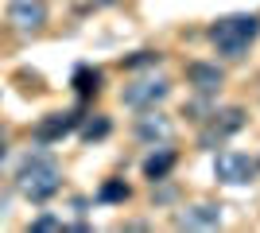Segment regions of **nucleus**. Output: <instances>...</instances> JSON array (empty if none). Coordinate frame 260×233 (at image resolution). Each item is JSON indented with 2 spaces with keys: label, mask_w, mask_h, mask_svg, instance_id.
<instances>
[{
  "label": "nucleus",
  "mask_w": 260,
  "mask_h": 233,
  "mask_svg": "<svg viewBox=\"0 0 260 233\" xmlns=\"http://www.w3.org/2000/svg\"><path fill=\"white\" fill-rule=\"evenodd\" d=\"M16 187H20L23 198H31V202L54 198L58 187H62V171L54 163V155L51 152H27L20 171H16Z\"/></svg>",
  "instance_id": "obj_1"
},
{
  "label": "nucleus",
  "mask_w": 260,
  "mask_h": 233,
  "mask_svg": "<svg viewBox=\"0 0 260 233\" xmlns=\"http://www.w3.org/2000/svg\"><path fill=\"white\" fill-rule=\"evenodd\" d=\"M256 35H260V16L241 12V16H225V20H217L214 27H210V43L217 47V55L241 58L256 43Z\"/></svg>",
  "instance_id": "obj_2"
},
{
  "label": "nucleus",
  "mask_w": 260,
  "mask_h": 233,
  "mask_svg": "<svg viewBox=\"0 0 260 233\" xmlns=\"http://www.w3.org/2000/svg\"><path fill=\"white\" fill-rule=\"evenodd\" d=\"M245 128V109L241 105H229V109L221 113H210V124L202 128V136H198V148H217L225 144L233 132H241Z\"/></svg>",
  "instance_id": "obj_3"
},
{
  "label": "nucleus",
  "mask_w": 260,
  "mask_h": 233,
  "mask_svg": "<svg viewBox=\"0 0 260 233\" xmlns=\"http://www.w3.org/2000/svg\"><path fill=\"white\" fill-rule=\"evenodd\" d=\"M214 175H217V183H225V187H245V183H252V175H256V159H249L245 152H221L214 159Z\"/></svg>",
  "instance_id": "obj_4"
},
{
  "label": "nucleus",
  "mask_w": 260,
  "mask_h": 233,
  "mask_svg": "<svg viewBox=\"0 0 260 233\" xmlns=\"http://www.w3.org/2000/svg\"><path fill=\"white\" fill-rule=\"evenodd\" d=\"M171 93V82L167 78H140L124 89V105L128 109H155L163 97Z\"/></svg>",
  "instance_id": "obj_5"
},
{
  "label": "nucleus",
  "mask_w": 260,
  "mask_h": 233,
  "mask_svg": "<svg viewBox=\"0 0 260 233\" xmlns=\"http://www.w3.org/2000/svg\"><path fill=\"white\" fill-rule=\"evenodd\" d=\"M8 23L16 31H39L47 23V4L43 0H12L8 4Z\"/></svg>",
  "instance_id": "obj_6"
},
{
  "label": "nucleus",
  "mask_w": 260,
  "mask_h": 233,
  "mask_svg": "<svg viewBox=\"0 0 260 233\" xmlns=\"http://www.w3.org/2000/svg\"><path fill=\"white\" fill-rule=\"evenodd\" d=\"M78 121H82L78 113H47L43 121L35 124V140H39V144H54V140H62L66 132H74Z\"/></svg>",
  "instance_id": "obj_7"
},
{
  "label": "nucleus",
  "mask_w": 260,
  "mask_h": 233,
  "mask_svg": "<svg viewBox=\"0 0 260 233\" xmlns=\"http://www.w3.org/2000/svg\"><path fill=\"white\" fill-rule=\"evenodd\" d=\"M186 78H190V86L198 93H217L221 82H225V70L217 66V62H190L186 66Z\"/></svg>",
  "instance_id": "obj_8"
},
{
  "label": "nucleus",
  "mask_w": 260,
  "mask_h": 233,
  "mask_svg": "<svg viewBox=\"0 0 260 233\" xmlns=\"http://www.w3.org/2000/svg\"><path fill=\"white\" fill-rule=\"evenodd\" d=\"M175 225H179V229H214V225H221V206H214V202L190 206L186 214L175 218Z\"/></svg>",
  "instance_id": "obj_9"
},
{
  "label": "nucleus",
  "mask_w": 260,
  "mask_h": 233,
  "mask_svg": "<svg viewBox=\"0 0 260 233\" xmlns=\"http://www.w3.org/2000/svg\"><path fill=\"white\" fill-rule=\"evenodd\" d=\"M136 136L148 140V144H167V136H171V121H167L163 113H144L140 121H136Z\"/></svg>",
  "instance_id": "obj_10"
},
{
  "label": "nucleus",
  "mask_w": 260,
  "mask_h": 233,
  "mask_svg": "<svg viewBox=\"0 0 260 233\" xmlns=\"http://www.w3.org/2000/svg\"><path fill=\"white\" fill-rule=\"evenodd\" d=\"M171 167H175V152L159 144L152 155H148V159H144V175L152 179V183H163V179L171 175Z\"/></svg>",
  "instance_id": "obj_11"
},
{
  "label": "nucleus",
  "mask_w": 260,
  "mask_h": 233,
  "mask_svg": "<svg viewBox=\"0 0 260 233\" xmlns=\"http://www.w3.org/2000/svg\"><path fill=\"white\" fill-rule=\"evenodd\" d=\"M74 89L82 93V97H93L101 89V70H93V66H78L74 70Z\"/></svg>",
  "instance_id": "obj_12"
},
{
  "label": "nucleus",
  "mask_w": 260,
  "mask_h": 233,
  "mask_svg": "<svg viewBox=\"0 0 260 233\" xmlns=\"http://www.w3.org/2000/svg\"><path fill=\"white\" fill-rule=\"evenodd\" d=\"M128 194H132V190H128V183H124V179H109L105 187L98 190L101 202H128Z\"/></svg>",
  "instance_id": "obj_13"
},
{
  "label": "nucleus",
  "mask_w": 260,
  "mask_h": 233,
  "mask_svg": "<svg viewBox=\"0 0 260 233\" xmlns=\"http://www.w3.org/2000/svg\"><path fill=\"white\" fill-rule=\"evenodd\" d=\"M109 128H113V124H109V117H98V121L82 124V136H86V140H105Z\"/></svg>",
  "instance_id": "obj_14"
},
{
  "label": "nucleus",
  "mask_w": 260,
  "mask_h": 233,
  "mask_svg": "<svg viewBox=\"0 0 260 233\" xmlns=\"http://www.w3.org/2000/svg\"><path fill=\"white\" fill-rule=\"evenodd\" d=\"M152 62H159V51H136L132 58H124V66L136 70V66H152Z\"/></svg>",
  "instance_id": "obj_15"
},
{
  "label": "nucleus",
  "mask_w": 260,
  "mask_h": 233,
  "mask_svg": "<svg viewBox=\"0 0 260 233\" xmlns=\"http://www.w3.org/2000/svg\"><path fill=\"white\" fill-rule=\"evenodd\" d=\"M31 229H62V222H58V218H47V214H43V218H35V222H31Z\"/></svg>",
  "instance_id": "obj_16"
},
{
  "label": "nucleus",
  "mask_w": 260,
  "mask_h": 233,
  "mask_svg": "<svg viewBox=\"0 0 260 233\" xmlns=\"http://www.w3.org/2000/svg\"><path fill=\"white\" fill-rule=\"evenodd\" d=\"M0 163H4V128H0Z\"/></svg>",
  "instance_id": "obj_17"
},
{
  "label": "nucleus",
  "mask_w": 260,
  "mask_h": 233,
  "mask_svg": "<svg viewBox=\"0 0 260 233\" xmlns=\"http://www.w3.org/2000/svg\"><path fill=\"white\" fill-rule=\"evenodd\" d=\"M89 4H117V0H89Z\"/></svg>",
  "instance_id": "obj_18"
},
{
  "label": "nucleus",
  "mask_w": 260,
  "mask_h": 233,
  "mask_svg": "<svg viewBox=\"0 0 260 233\" xmlns=\"http://www.w3.org/2000/svg\"><path fill=\"white\" fill-rule=\"evenodd\" d=\"M256 167H260V163H256Z\"/></svg>",
  "instance_id": "obj_19"
}]
</instances>
